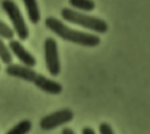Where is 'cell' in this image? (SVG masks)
Returning <instances> with one entry per match:
<instances>
[{
	"mask_svg": "<svg viewBox=\"0 0 150 134\" xmlns=\"http://www.w3.org/2000/svg\"><path fill=\"white\" fill-rule=\"evenodd\" d=\"M61 17L65 21H68V23L76 24V25H80L82 28L88 29V31H92V33L94 35L105 33V32H108V28H109L108 23L105 20H102L101 17L74 11L72 8H62Z\"/></svg>",
	"mask_w": 150,
	"mask_h": 134,
	"instance_id": "cell-2",
	"label": "cell"
},
{
	"mask_svg": "<svg viewBox=\"0 0 150 134\" xmlns=\"http://www.w3.org/2000/svg\"><path fill=\"white\" fill-rule=\"evenodd\" d=\"M32 129V122L29 120H23L11 128L6 134H28Z\"/></svg>",
	"mask_w": 150,
	"mask_h": 134,
	"instance_id": "cell-11",
	"label": "cell"
},
{
	"mask_svg": "<svg viewBox=\"0 0 150 134\" xmlns=\"http://www.w3.org/2000/svg\"><path fill=\"white\" fill-rule=\"evenodd\" d=\"M45 28H48L51 32H53L56 36L65 41H71L77 45L88 47V48H94L101 44V39L98 35L91 33V32H81L72 29L67 24H64L61 20H59L54 16H48L44 21Z\"/></svg>",
	"mask_w": 150,
	"mask_h": 134,
	"instance_id": "cell-1",
	"label": "cell"
},
{
	"mask_svg": "<svg viewBox=\"0 0 150 134\" xmlns=\"http://www.w3.org/2000/svg\"><path fill=\"white\" fill-rule=\"evenodd\" d=\"M32 84H33L37 89L45 92V93H48V94H60L62 92L61 84L54 81V80H51V78H48V77H45L44 74L37 73Z\"/></svg>",
	"mask_w": 150,
	"mask_h": 134,
	"instance_id": "cell-8",
	"label": "cell"
},
{
	"mask_svg": "<svg viewBox=\"0 0 150 134\" xmlns=\"http://www.w3.org/2000/svg\"><path fill=\"white\" fill-rule=\"evenodd\" d=\"M12 60H13V56H12L8 45L4 43L3 39H0V61L3 64H6L7 66L9 64H12Z\"/></svg>",
	"mask_w": 150,
	"mask_h": 134,
	"instance_id": "cell-12",
	"label": "cell"
},
{
	"mask_svg": "<svg viewBox=\"0 0 150 134\" xmlns=\"http://www.w3.org/2000/svg\"><path fill=\"white\" fill-rule=\"evenodd\" d=\"M74 117V113L71 110V109H60V110H56L53 113H49L47 116L40 120V129L44 131H49L53 130V129L59 128V126H62L65 123H69Z\"/></svg>",
	"mask_w": 150,
	"mask_h": 134,
	"instance_id": "cell-5",
	"label": "cell"
},
{
	"mask_svg": "<svg viewBox=\"0 0 150 134\" xmlns=\"http://www.w3.org/2000/svg\"><path fill=\"white\" fill-rule=\"evenodd\" d=\"M8 48H9V51H11L12 56L16 57L21 65L29 66V68H35V66H36L37 61H36V59H35V56L31 52H28V49H25V47L21 44L20 40H16V39L9 40Z\"/></svg>",
	"mask_w": 150,
	"mask_h": 134,
	"instance_id": "cell-6",
	"label": "cell"
},
{
	"mask_svg": "<svg viewBox=\"0 0 150 134\" xmlns=\"http://www.w3.org/2000/svg\"><path fill=\"white\" fill-rule=\"evenodd\" d=\"M1 8L7 13V16L9 17L12 27H13V32L17 35L19 40H27L29 37V29L17 4L13 0H3L1 1Z\"/></svg>",
	"mask_w": 150,
	"mask_h": 134,
	"instance_id": "cell-3",
	"label": "cell"
},
{
	"mask_svg": "<svg viewBox=\"0 0 150 134\" xmlns=\"http://www.w3.org/2000/svg\"><path fill=\"white\" fill-rule=\"evenodd\" d=\"M6 73L11 77L15 78H20V80L28 81V83H33L35 77H36L37 72L33 68H29V66L21 65V64H9L6 68Z\"/></svg>",
	"mask_w": 150,
	"mask_h": 134,
	"instance_id": "cell-7",
	"label": "cell"
},
{
	"mask_svg": "<svg viewBox=\"0 0 150 134\" xmlns=\"http://www.w3.org/2000/svg\"><path fill=\"white\" fill-rule=\"evenodd\" d=\"M61 134H76V133H74V131L72 130L71 128H64L61 130Z\"/></svg>",
	"mask_w": 150,
	"mask_h": 134,
	"instance_id": "cell-16",
	"label": "cell"
},
{
	"mask_svg": "<svg viewBox=\"0 0 150 134\" xmlns=\"http://www.w3.org/2000/svg\"><path fill=\"white\" fill-rule=\"evenodd\" d=\"M0 39H7V40H12L15 39V32L11 27L8 25L7 23L0 20Z\"/></svg>",
	"mask_w": 150,
	"mask_h": 134,
	"instance_id": "cell-13",
	"label": "cell"
},
{
	"mask_svg": "<svg viewBox=\"0 0 150 134\" xmlns=\"http://www.w3.org/2000/svg\"><path fill=\"white\" fill-rule=\"evenodd\" d=\"M81 134H96V131L93 130L92 128H89V126H86V128L82 129V133Z\"/></svg>",
	"mask_w": 150,
	"mask_h": 134,
	"instance_id": "cell-15",
	"label": "cell"
},
{
	"mask_svg": "<svg viewBox=\"0 0 150 134\" xmlns=\"http://www.w3.org/2000/svg\"><path fill=\"white\" fill-rule=\"evenodd\" d=\"M44 56H45V68L52 77H57L61 72L57 41L52 37H47L44 41Z\"/></svg>",
	"mask_w": 150,
	"mask_h": 134,
	"instance_id": "cell-4",
	"label": "cell"
},
{
	"mask_svg": "<svg viewBox=\"0 0 150 134\" xmlns=\"http://www.w3.org/2000/svg\"><path fill=\"white\" fill-rule=\"evenodd\" d=\"M98 131L100 134H116L113 130V128L110 126V123L108 122H102L98 125Z\"/></svg>",
	"mask_w": 150,
	"mask_h": 134,
	"instance_id": "cell-14",
	"label": "cell"
},
{
	"mask_svg": "<svg viewBox=\"0 0 150 134\" xmlns=\"http://www.w3.org/2000/svg\"><path fill=\"white\" fill-rule=\"evenodd\" d=\"M69 6H71L72 9L79 12H92L94 8H96V4H94L93 0H68Z\"/></svg>",
	"mask_w": 150,
	"mask_h": 134,
	"instance_id": "cell-10",
	"label": "cell"
},
{
	"mask_svg": "<svg viewBox=\"0 0 150 134\" xmlns=\"http://www.w3.org/2000/svg\"><path fill=\"white\" fill-rule=\"evenodd\" d=\"M24 7L27 9V15H28V20L31 21L33 25L39 24L40 21V8L37 0H23Z\"/></svg>",
	"mask_w": 150,
	"mask_h": 134,
	"instance_id": "cell-9",
	"label": "cell"
}]
</instances>
